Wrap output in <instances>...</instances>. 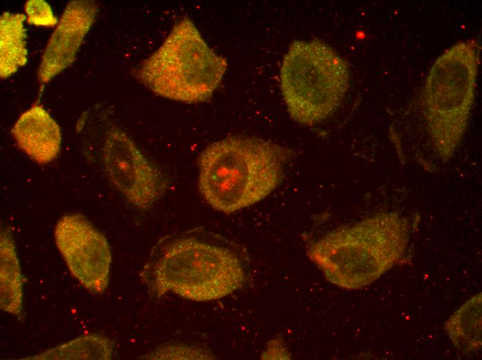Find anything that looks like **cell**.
I'll use <instances>...</instances> for the list:
<instances>
[{
	"mask_svg": "<svg viewBox=\"0 0 482 360\" xmlns=\"http://www.w3.org/2000/svg\"><path fill=\"white\" fill-rule=\"evenodd\" d=\"M140 276L157 297L172 292L199 302L225 297L240 289L246 279L231 250L195 232L161 239Z\"/></svg>",
	"mask_w": 482,
	"mask_h": 360,
	"instance_id": "1",
	"label": "cell"
},
{
	"mask_svg": "<svg viewBox=\"0 0 482 360\" xmlns=\"http://www.w3.org/2000/svg\"><path fill=\"white\" fill-rule=\"evenodd\" d=\"M288 155L282 146L257 137L217 141L199 156L200 193L212 208L224 213L249 207L279 185Z\"/></svg>",
	"mask_w": 482,
	"mask_h": 360,
	"instance_id": "2",
	"label": "cell"
},
{
	"mask_svg": "<svg viewBox=\"0 0 482 360\" xmlns=\"http://www.w3.org/2000/svg\"><path fill=\"white\" fill-rule=\"evenodd\" d=\"M409 240L406 219L395 212L385 211L328 233L309 246L307 255L328 281L357 289L398 263Z\"/></svg>",
	"mask_w": 482,
	"mask_h": 360,
	"instance_id": "3",
	"label": "cell"
},
{
	"mask_svg": "<svg viewBox=\"0 0 482 360\" xmlns=\"http://www.w3.org/2000/svg\"><path fill=\"white\" fill-rule=\"evenodd\" d=\"M474 40L445 51L431 67L421 93L427 129L438 158L449 161L467 131L474 102L479 52Z\"/></svg>",
	"mask_w": 482,
	"mask_h": 360,
	"instance_id": "4",
	"label": "cell"
},
{
	"mask_svg": "<svg viewBox=\"0 0 482 360\" xmlns=\"http://www.w3.org/2000/svg\"><path fill=\"white\" fill-rule=\"evenodd\" d=\"M227 65L226 60L206 43L193 22L183 18L161 45L140 64L134 75L158 96L196 103L211 97Z\"/></svg>",
	"mask_w": 482,
	"mask_h": 360,
	"instance_id": "5",
	"label": "cell"
},
{
	"mask_svg": "<svg viewBox=\"0 0 482 360\" xmlns=\"http://www.w3.org/2000/svg\"><path fill=\"white\" fill-rule=\"evenodd\" d=\"M346 61L318 41H296L284 55L280 71L282 94L291 117L313 125L330 117L349 87Z\"/></svg>",
	"mask_w": 482,
	"mask_h": 360,
	"instance_id": "6",
	"label": "cell"
},
{
	"mask_svg": "<svg viewBox=\"0 0 482 360\" xmlns=\"http://www.w3.org/2000/svg\"><path fill=\"white\" fill-rule=\"evenodd\" d=\"M96 147L97 159L107 178L135 207L150 209L167 190L163 173L117 126L107 128Z\"/></svg>",
	"mask_w": 482,
	"mask_h": 360,
	"instance_id": "7",
	"label": "cell"
},
{
	"mask_svg": "<svg viewBox=\"0 0 482 360\" xmlns=\"http://www.w3.org/2000/svg\"><path fill=\"white\" fill-rule=\"evenodd\" d=\"M57 247L75 278L89 291L100 294L109 283L111 255L106 237L82 215H63L57 222Z\"/></svg>",
	"mask_w": 482,
	"mask_h": 360,
	"instance_id": "8",
	"label": "cell"
},
{
	"mask_svg": "<svg viewBox=\"0 0 482 360\" xmlns=\"http://www.w3.org/2000/svg\"><path fill=\"white\" fill-rule=\"evenodd\" d=\"M98 10L94 1L67 4L44 51L37 73L41 83L48 82L73 63Z\"/></svg>",
	"mask_w": 482,
	"mask_h": 360,
	"instance_id": "9",
	"label": "cell"
},
{
	"mask_svg": "<svg viewBox=\"0 0 482 360\" xmlns=\"http://www.w3.org/2000/svg\"><path fill=\"white\" fill-rule=\"evenodd\" d=\"M11 133L18 147L39 164L51 162L60 152V127L41 105H35L21 114Z\"/></svg>",
	"mask_w": 482,
	"mask_h": 360,
	"instance_id": "10",
	"label": "cell"
},
{
	"mask_svg": "<svg viewBox=\"0 0 482 360\" xmlns=\"http://www.w3.org/2000/svg\"><path fill=\"white\" fill-rule=\"evenodd\" d=\"M0 305L7 313L19 316L23 309L22 278L10 230L3 227L0 236Z\"/></svg>",
	"mask_w": 482,
	"mask_h": 360,
	"instance_id": "11",
	"label": "cell"
},
{
	"mask_svg": "<svg viewBox=\"0 0 482 360\" xmlns=\"http://www.w3.org/2000/svg\"><path fill=\"white\" fill-rule=\"evenodd\" d=\"M481 293L461 305L445 323L444 329L453 345L465 354L481 348Z\"/></svg>",
	"mask_w": 482,
	"mask_h": 360,
	"instance_id": "12",
	"label": "cell"
},
{
	"mask_svg": "<svg viewBox=\"0 0 482 360\" xmlns=\"http://www.w3.org/2000/svg\"><path fill=\"white\" fill-rule=\"evenodd\" d=\"M26 15L4 12L0 19V76L14 74L27 61Z\"/></svg>",
	"mask_w": 482,
	"mask_h": 360,
	"instance_id": "13",
	"label": "cell"
},
{
	"mask_svg": "<svg viewBox=\"0 0 482 360\" xmlns=\"http://www.w3.org/2000/svg\"><path fill=\"white\" fill-rule=\"evenodd\" d=\"M114 342L97 334H83L73 340L57 345L37 355L21 359L74 360L111 359Z\"/></svg>",
	"mask_w": 482,
	"mask_h": 360,
	"instance_id": "14",
	"label": "cell"
},
{
	"mask_svg": "<svg viewBox=\"0 0 482 360\" xmlns=\"http://www.w3.org/2000/svg\"><path fill=\"white\" fill-rule=\"evenodd\" d=\"M26 21L29 24L37 26L52 27L57 24L48 3L43 0H29L24 6Z\"/></svg>",
	"mask_w": 482,
	"mask_h": 360,
	"instance_id": "15",
	"label": "cell"
}]
</instances>
